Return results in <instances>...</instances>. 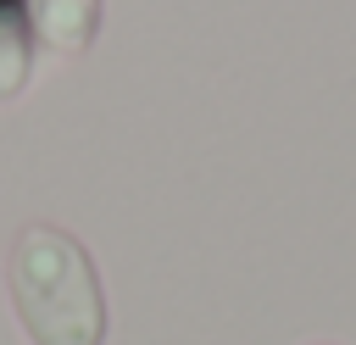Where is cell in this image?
Listing matches in <instances>:
<instances>
[{
    "mask_svg": "<svg viewBox=\"0 0 356 345\" xmlns=\"http://www.w3.org/2000/svg\"><path fill=\"white\" fill-rule=\"evenodd\" d=\"M33 67V28L22 0H0V100H17Z\"/></svg>",
    "mask_w": 356,
    "mask_h": 345,
    "instance_id": "obj_3",
    "label": "cell"
},
{
    "mask_svg": "<svg viewBox=\"0 0 356 345\" xmlns=\"http://www.w3.org/2000/svg\"><path fill=\"white\" fill-rule=\"evenodd\" d=\"M22 11H28V28L61 56L89 50L100 33V0H22Z\"/></svg>",
    "mask_w": 356,
    "mask_h": 345,
    "instance_id": "obj_2",
    "label": "cell"
},
{
    "mask_svg": "<svg viewBox=\"0 0 356 345\" xmlns=\"http://www.w3.org/2000/svg\"><path fill=\"white\" fill-rule=\"evenodd\" d=\"M17 323L33 345H106V289L83 239L56 223H28L6 262Z\"/></svg>",
    "mask_w": 356,
    "mask_h": 345,
    "instance_id": "obj_1",
    "label": "cell"
}]
</instances>
